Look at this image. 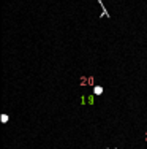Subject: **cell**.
Here are the masks:
<instances>
[{"instance_id":"obj_1","label":"cell","mask_w":147,"mask_h":149,"mask_svg":"<svg viewBox=\"0 0 147 149\" xmlns=\"http://www.w3.org/2000/svg\"><path fill=\"white\" fill-rule=\"evenodd\" d=\"M98 3H100V5H101V8H103V16H104V17H109V13L106 11V8H104V3L101 2V0H98Z\"/></svg>"},{"instance_id":"obj_2","label":"cell","mask_w":147,"mask_h":149,"mask_svg":"<svg viewBox=\"0 0 147 149\" xmlns=\"http://www.w3.org/2000/svg\"><path fill=\"white\" fill-rule=\"evenodd\" d=\"M93 92H95L97 95H100V94H103V87H100V86H97L95 89H93Z\"/></svg>"},{"instance_id":"obj_3","label":"cell","mask_w":147,"mask_h":149,"mask_svg":"<svg viewBox=\"0 0 147 149\" xmlns=\"http://www.w3.org/2000/svg\"><path fill=\"white\" fill-rule=\"evenodd\" d=\"M2 120H3V124H6V120H8V116L3 114V116H2Z\"/></svg>"}]
</instances>
